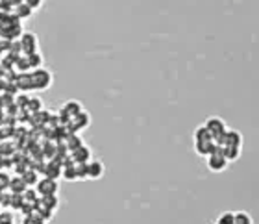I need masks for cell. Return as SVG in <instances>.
Returning <instances> with one entry per match:
<instances>
[{
    "label": "cell",
    "mask_w": 259,
    "mask_h": 224,
    "mask_svg": "<svg viewBox=\"0 0 259 224\" xmlns=\"http://www.w3.org/2000/svg\"><path fill=\"white\" fill-rule=\"evenodd\" d=\"M204 126L207 128V132L211 133V139H213L215 144L224 146V133L228 130V126H226V122L220 117H209Z\"/></svg>",
    "instance_id": "obj_1"
},
{
    "label": "cell",
    "mask_w": 259,
    "mask_h": 224,
    "mask_svg": "<svg viewBox=\"0 0 259 224\" xmlns=\"http://www.w3.org/2000/svg\"><path fill=\"white\" fill-rule=\"evenodd\" d=\"M206 158H207V169H209L211 173H224L226 169H228V163H230V161L222 156V146H220V144H215L213 152L209 156H206Z\"/></svg>",
    "instance_id": "obj_2"
},
{
    "label": "cell",
    "mask_w": 259,
    "mask_h": 224,
    "mask_svg": "<svg viewBox=\"0 0 259 224\" xmlns=\"http://www.w3.org/2000/svg\"><path fill=\"white\" fill-rule=\"evenodd\" d=\"M30 80H32V89H35V91H46L52 86V72L39 67L34 72H30Z\"/></svg>",
    "instance_id": "obj_3"
},
{
    "label": "cell",
    "mask_w": 259,
    "mask_h": 224,
    "mask_svg": "<svg viewBox=\"0 0 259 224\" xmlns=\"http://www.w3.org/2000/svg\"><path fill=\"white\" fill-rule=\"evenodd\" d=\"M19 45H21V50L28 56V54H34L37 52V46H39V39L34 32H23L21 37H19Z\"/></svg>",
    "instance_id": "obj_4"
},
{
    "label": "cell",
    "mask_w": 259,
    "mask_h": 224,
    "mask_svg": "<svg viewBox=\"0 0 259 224\" xmlns=\"http://www.w3.org/2000/svg\"><path fill=\"white\" fill-rule=\"evenodd\" d=\"M58 180H52V178H41L37 180L35 184V191L39 196H50V195H58Z\"/></svg>",
    "instance_id": "obj_5"
},
{
    "label": "cell",
    "mask_w": 259,
    "mask_h": 224,
    "mask_svg": "<svg viewBox=\"0 0 259 224\" xmlns=\"http://www.w3.org/2000/svg\"><path fill=\"white\" fill-rule=\"evenodd\" d=\"M104 176V163L98 160L87 161V180H98Z\"/></svg>",
    "instance_id": "obj_6"
},
{
    "label": "cell",
    "mask_w": 259,
    "mask_h": 224,
    "mask_svg": "<svg viewBox=\"0 0 259 224\" xmlns=\"http://www.w3.org/2000/svg\"><path fill=\"white\" fill-rule=\"evenodd\" d=\"M43 174H45L46 178H52V180L61 178V163L58 160H52L50 163H46L43 167Z\"/></svg>",
    "instance_id": "obj_7"
},
{
    "label": "cell",
    "mask_w": 259,
    "mask_h": 224,
    "mask_svg": "<svg viewBox=\"0 0 259 224\" xmlns=\"http://www.w3.org/2000/svg\"><path fill=\"white\" fill-rule=\"evenodd\" d=\"M26 189H28V185H26V182L23 180V176H21V174H19V176H12V178H10V187H8V191H10V193H13V195H23Z\"/></svg>",
    "instance_id": "obj_8"
},
{
    "label": "cell",
    "mask_w": 259,
    "mask_h": 224,
    "mask_svg": "<svg viewBox=\"0 0 259 224\" xmlns=\"http://www.w3.org/2000/svg\"><path fill=\"white\" fill-rule=\"evenodd\" d=\"M91 160V148L85 146V144H80L78 148L72 150V161L74 163H87Z\"/></svg>",
    "instance_id": "obj_9"
},
{
    "label": "cell",
    "mask_w": 259,
    "mask_h": 224,
    "mask_svg": "<svg viewBox=\"0 0 259 224\" xmlns=\"http://www.w3.org/2000/svg\"><path fill=\"white\" fill-rule=\"evenodd\" d=\"M80 111H83V109H81V104L76 102V100H69V102H65L63 108H61V113H63V115H67L69 119L76 117Z\"/></svg>",
    "instance_id": "obj_10"
},
{
    "label": "cell",
    "mask_w": 259,
    "mask_h": 224,
    "mask_svg": "<svg viewBox=\"0 0 259 224\" xmlns=\"http://www.w3.org/2000/svg\"><path fill=\"white\" fill-rule=\"evenodd\" d=\"M241 150L242 146H235V144H224L222 146V156H224L228 161H235L241 158Z\"/></svg>",
    "instance_id": "obj_11"
},
{
    "label": "cell",
    "mask_w": 259,
    "mask_h": 224,
    "mask_svg": "<svg viewBox=\"0 0 259 224\" xmlns=\"http://www.w3.org/2000/svg\"><path fill=\"white\" fill-rule=\"evenodd\" d=\"M12 13L19 19V21H24V19L32 17V13H34V10H32L30 6H26L24 2H21V4H17V6H13Z\"/></svg>",
    "instance_id": "obj_12"
},
{
    "label": "cell",
    "mask_w": 259,
    "mask_h": 224,
    "mask_svg": "<svg viewBox=\"0 0 259 224\" xmlns=\"http://www.w3.org/2000/svg\"><path fill=\"white\" fill-rule=\"evenodd\" d=\"M70 122L74 124V128H72V130H83V128L89 126L91 119H89V113H85V111H80L78 115L70 119Z\"/></svg>",
    "instance_id": "obj_13"
},
{
    "label": "cell",
    "mask_w": 259,
    "mask_h": 224,
    "mask_svg": "<svg viewBox=\"0 0 259 224\" xmlns=\"http://www.w3.org/2000/svg\"><path fill=\"white\" fill-rule=\"evenodd\" d=\"M215 148V143L213 141H195V152L200 156H209L211 152H213Z\"/></svg>",
    "instance_id": "obj_14"
},
{
    "label": "cell",
    "mask_w": 259,
    "mask_h": 224,
    "mask_svg": "<svg viewBox=\"0 0 259 224\" xmlns=\"http://www.w3.org/2000/svg\"><path fill=\"white\" fill-rule=\"evenodd\" d=\"M61 178H65L67 182H74L76 180V165L74 161H67L61 165Z\"/></svg>",
    "instance_id": "obj_15"
},
{
    "label": "cell",
    "mask_w": 259,
    "mask_h": 224,
    "mask_svg": "<svg viewBox=\"0 0 259 224\" xmlns=\"http://www.w3.org/2000/svg\"><path fill=\"white\" fill-rule=\"evenodd\" d=\"M224 144H235V146H242V135L237 130H226L224 133Z\"/></svg>",
    "instance_id": "obj_16"
},
{
    "label": "cell",
    "mask_w": 259,
    "mask_h": 224,
    "mask_svg": "<svg viewBox=\"0 0 259 224\" xmlns=\"http://www.w3.org/2000/svg\"><path fill=\"white\" fill-rule=\"evenodd\" d=\"M37 204H41V206L46 207V209H50V211H56V209H58V195L39 196Z\"/></svg>",
    "instance_id": "obj_17"
},
{
    "label": "cell",
    "mask_w": 259,
    "mask_h": 224,
    "mask_svg": "<svg viewBox=\"0 0 259 224\" xmlns=\"http://www.w3.org/2000/svg\"><path fill=\"white\" fill-rule=\"evenodd\" d=\"M15 86H17V89H21V91H28V89H32V80H30V74H26V72H21V74L17 76V80L13 82Z\"/></svg>",
    "instance_id": "obj_18"
},
{
    "label": "cell",
    "mask_w": 259,
    "mask_h": 224,
    "mask_svg": "<svg viewBox=\"0 0 259 224\" xmlns=\"http://www.w3.org/2000/svg\"><path fill=\"white\" fill-rule=\"evenodd\" d=\"M193 137H195V141H213V139H211V133L207 132V128L204 126V124H200V126L196 128Z\"/></svg>",
    "instance_id": "obj_19"
},
{
    "label": "cell",
    "mask_w": 259,
    "mask_h": 224,
    "mask_svg": "<svg viewBox=\"0 0 259 224\" xmlns=\"http://www.w3.org/2000/svg\"><path fill=\"white\" fill-rule=\"evenodd\" d=\"M21 176H23V180L24 182H26V185H28V187H34L35 184H37V173H35V171H32V169H26V171H23V173H21Z\"/></svg>",
    "instance_id": "obj_20"
},
{
    "label": "cell",
    "mask_w": 259,
    "mask_h": 224,
    "mask_svg": "<svg viewBox=\"0 0 259 224\" xmlns=\"http://www.w3.org/2000/svg\"><path fill=\"white\" fill-rule=\"evenodd\" d=\"M45 222H46V220L41 217L37 211L28 213V215H24V218H23V224H45Z\"/></svg>",
    "instance_id": "obj_21"
},
{
    "label": "cell",
    "mask_w": 259,
    "mask_h": 224,
    "mask_svg": "<svg viewBox=\"0 0 259 224\" xmlns=\"http://www.w3.org/2000/svg\"><path fill=\"white\" fill-rule=\"evenodd\" d=\"M233 224H253V220L246 211H237L233 213Z\"/></svg>",
    "instance_id": "obj_22"
},
{
    "label": "cell",
    "mask_w": 259,
    "mask_h": 224,
    "mask_svg": "<svg viewBox=\"0 0 259 224\" xmlns=\"http://www.w3.org/2000/svg\"><path fill=\"white\" fill-rule=\"evenodd\" d=\"M26 59H28L30 69H39L41 65H43V58H41L37 52H34V54H28V56H26Z\"/></svg>",
    "instance_id": "obj_23"
},
{
    "label": "cell",
    "mask_w": 259,
    "mask_h": 224,
    "mask_svg": "<svg viewBox=\"0 0 259 224\" xmlns=\"http://www.w3.org/2000/svg\"><path fill=\"white\" fill-rule=\"evenodd\" d=\"M23 204H24L23 195H13V193H12V198H10V207H12L13 211H21Z\"/></svg>",
    "instance_id": "obj_24"
},
{
    "label": "cell",
    "mask_w": 259,
    "mask_h": 224,
    "mask_svg": "<svg viewBox=\"0 0 259 224\" xmlns=\"http://www.w3.org/2000/svg\"><path fill=\"white\" fill-rule=\"evenodd\" d=\"M76 165V180H87V163H74Z\"/></svg>",
    "instance_id": "obj_25"
},
{
    "label": "cell",
    "mask_w": 259,
    "mask_h": 224,
    "mask_svg": "<svg viewBox=\"0 0 259 224\" xmlns=\"http://www.w3.org/2000/svg\"><path fill=\"white\" fill-rule=\"evenodd\" d=\"M215 224H233V213L226 211V213H222V215H219V218H217V222Z\"/></svg>",
    "instance_id": "obj_26"
},
{
    "label": "cell",
    "mask_w": 259,
    "mask_h": 224,
    "mask_svg": "<svg viewBox=\"0 0 259 224\" xmlns=\"http://www.w3.org/2000/svg\"><path fill=\"white\" fill-rule=\"evenodd\" d=\"M10 174H6L4 171H0V193L2 191H8V187H10Z\"/></svg>",
    "instance_id": "obj_27"
},
{
    "label": "cell",
    "mask_w": 259,
    "mask_h": 224,
    "mask_svg": "<svg viewBox=\"0 0 259 224\" xmlns=\"http://www.w3.org/2000/svg\"><path fill=\"white\" fill-rule=\"evenodd\" d=\"M0 224H15L13 213H10V211H0Z\"/></svg>",
    "instance_id": "obj_28"
},
{
    "label": "cell",
    "mask_w": 259,
    "mask_h": 224,
    "mask_svg": "<svg viewBox=\"0 0 259 224\" xmlns=\"http://www.w3.org/2000/svg\"><path fill=\"white\" fill-rule=\"evenodd\" d=\"M28 109L30 111H34V113H37L41 109V102H39V98H28Z\"/></svg>",
    "instance_id": "obj_29"
},
{
    "label": "cell",
    "mask_w": 259,
    "mask_h": 224,
    "mask_svg": "<svg viewBox=\"0 0 259 224\" xmlns=\"http://www.w3.org/2000/svg\"><path fill=\"white\" fill-rule=\"evenodd\" d=\"M80 144H83V143H81V139H80V137H76V135H72V137H69V148H70V150L78 148Z\"/></svg>",
    "instance_id": "obj_30"
},
{
    "label": "cell",
    "mask_w": 259,
    "mask_h": 224,
    "mask_svg": "<svg viewBox=\"0 0 259 224\" xmlns=\"http://www.w3.org/2000/svg\"><path fill=\"white\" fill-rule=\"evenodd\" d=\"M23 2L26 4V6L32 8V10H37L39 6H43V2H45V0H23Z\"/></svg>",
    "instance_id": "obj_31"
},
{
    "label": "cell",
    "mask_w": 259,
    "mask_h": 224,
    "mask_svg": "<svg viewBox=\"0 0 259 224\" xmlns=\"http://www.w3.org/2000/svg\"><path fill=\"white\" fill-rule=\"evenodd\" d=\"M15 63H17V67H19V69H21V70H23V72H24V70H26V69H30V65H28V59H26V58L15 59Z\"/></svg>",
    "instance_id": "obj_32"
},
{
    "label": "cell",
    "mask_w": 259,
    "mask_h": 224,
    "mask_svg": "<svg viewBox=\"0 0 259 224\" xmlns=\"http://www.w3.org/2000/svg\"><path fill=\"white\" fill-rule=\"evenodd\" d=\"M8 84H10V80H8V78H4V76L0 74V95H2V93H6Z\"/></svg>",
    "instance_id": "obj_33"
},
{
    "label": "cell",
    "mask_w": 259,
    "mask_h": 224,
    "mask_svg": "<svg viewBox=\"0 0 259 224\" xmlns=\"http://www.w3.org/2000/svg\"><path fill=\"white\" fill-rule=\"evenodd\" d=\"M4 163H6V158L0 154V171H4Z\"/></svg>",
    "instance_id": "obj_34"
},
{
    "label": "cell",
    "mask_w": 259,
    "mask_h": 224,
    "mask_svg": "<svg viewBox=\"0 0 259 224\" xmlns=\"http://www.w3.org/2000/svg\"><path fill=\"white\" fill-rule=\"evenodd\" d=\"M4 111V98H2V95H0V113Z\"/></svg>",
    "instance_id": "obj_35"
}]
</instances>
